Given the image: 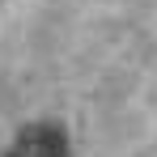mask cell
<instances>
[{"label": "cell", "instance_id": "cell-1", "mask_svg": "<svg viewBox=\"0 0 157 157\" xmlns=\"http://www.w3.org/2000/svg\"><path fill=\"white\" fill-rule=\"evenodd\" d=\"M4 157H72V149H68L64 128H55V123H34V128H26L13 144H9Z\"/></svg>", "mask_w": 157, "mask_h": 157}]
</instances>
